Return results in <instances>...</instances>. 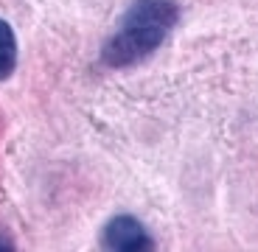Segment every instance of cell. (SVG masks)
<instances>
[{
    "mask_svg": "<svg viewBox=\"0 0 258 252\" xmlns=\"http://www.w3.org/2000/svg\"><path fill=\"white\" fill-rule=\"evenodd\" d=\"M177 23L174 0H138L123 14L118 31L104 48V62L112 67L135 65L155 51Z\"/></svg>",
    "mask_w": 258,
    "mask_h": 252,
    "instance_id": "6da1fadb",
    "label": "cell"
},
{
    "mask_svg": "<svg viewBox=\"0 0 258 252\" xmlns=\"http://www.w3.org/2000/svg\"><path fill=\"white\" fill-rule=\"evenodd\" d=\"M17 65V42H14V31L9 23L0 20V78H9Z\"/></svg>",
    "mask_w": 258,
    "mask_h": 252,
    "instance_id": "3957f363",
    "label": "cell"
},
{
    "mask_svg": "<svg viewBox=\"0 0 258 252\" xmlns=\"http://www.w3.org/2000/svg\"><path fill=\"white\" fill-rule=\"evenodd\" d=\"M104 246L118 252H138V249H152V238L132 216H118L104 230Z\"/></svg>",
    "mask_w": 258,
    "mask_h": 252,
    "instance_id": "7a4b0ae2",
    "label": "cell"
}]
</instances>
